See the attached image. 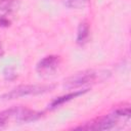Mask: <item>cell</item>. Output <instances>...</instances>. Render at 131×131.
<instances>
[{
  "instance_id": "6da1fadb",
  "label": "cell",
  "mask_w": 131,
  "mask_h": 131,
  "mask_svg": "<svg viewBox=\"0 0 131 131\" xmlns=\"http://www.w3.org/2000/svg\"><path fill=\"white\" fill-rule=\"evenodd\" d=\"M111 73L105 70H85L74 74L63 82V87L67 89H73L80 87L88 83H94L105 80Z\"/></svg>"
},
{
  "instance_id": "7a4b0ae2",
  "label": "cell",
  "mask_w": 131,
  "mask_h": 131,
  "mask_svg": "<svg viewBox=\"0 0 131 131\" xmlns=\"http://www.w3.org/2000/svg\"><path fill=\"white\" fill-rule=\"evenodd\" d=\"M55 87L54 84H34V85H19L9 92L3 94L1 96L2 99L9 100V99H15L23 96L28 95H38L42 93H46L48 91H51Z\"/></svg>"
},
{
  "instance_id": "3957f363",
  "label": "cell",
  "mask_w": 131,
  "mask_h": 131,
  "mask_svg": "<svg viewBox=\"0 0 131 131\" xmlns=\"http://www.w3.org/2000/svg\"><path fill=\"white\" fill-rule=\"evenodd\" d=\"M119 118L120 117H118L115 113L101 116L81 126H78L75 129L77 130H108V129L114 128L118 124Z\"/></svg>"
},
{
  "instance_id": "277c9868",
  "label": "cell",
  "mask_w": 131,
  "mask_h": 131,
  "mask_svg": "<svg viewBox=\"0 0 131 131\" xmlns=\"http://www.w3.org/2000/svg\"><path fill=\"white\" fill-rule=\"evenodd\" d=\"M8 119H13L18 122H32L40 119L43 115L42 112L33 111L25 106H13L5 111Z\"/></svg>"
},
{
  "instance_id": "5b68a950",
  "label": "cell",
  "mask_w": 131,
  "mask_h": 131,
  "mask_svg": "<svg viewBox=\"0 0 131 131\" xmlns=\"http://www.w3.org/2000/svg\"><path fill=\"white\" fill-rule=\"evenodd\" d=\"M60 61L61 60L58 55H47L37 63L36 71L41 76H51L58 69Z\"/></svg>"
},
{
  "instance_id": "8992f818",
  "label": "cell",
  "mask_w": 131,
  "mask_h": 131,
  "mask_svg": "<svg viewBox=\"0 0 131 131\" xmlns=\"http://www.w3.org/2000/svg\"><path fill=\"white\" fill-rule=\"evenodd\" d=\"M88 90H89V89L78 90V91L70 92V93H68V94H66V95H62V96L56 97V98H55V99H53V100L51 101V103L49 104V108H50V110L56 108V107H58L59 105L63 104L64 102H68V101H70V100H72V99H74V98H76V97H78V96H80V95H82V94L86 93Z\"/></svg>"
},
{
  "instance_id": "52a82bcc",
  "label": "cell",
  "mask_w": 131,
  "mask_h": 131,
  "mask_svg": "<svg viewBox=\"0 0 131 131\" xmlns=\"http://www.w3.org/2000/svg\"><path fill=\"white\" fill-rule=\"evenodd\" d=\"M89 33H90V27L88 21L83 20L79 24L78 27V31H77V38H76V42L79 45H84L88 38H89Z\"/></svg>"
},
{
  "instance_id": "ba28073f",
  "label": "cell",
  "mask_w": 131,
  "mask_h": 131,
  "mask_svg": "<svg viewBox=\"0 0 131 131\" xmlns=\"http://www.w3.org/2000/svg\"><path fill=\"white\" fill-rule=\"evenodd\" d=\"M19 0H0V11L11 13L19 8Z\"/></svg>"
},
{
  "instance_id": "9c48e42d",
  "label": "cell",
  "mask_w": 131,
  "mask_h": 131,
  "mask_svg": "<svg viewBox=\"0 0 131 131\" xmlns=\"http://www.w3.org/2000/svg\"><path fill=\"white\" fill-rule=\"evenodd\" d=\"M89 3V0H64V4L69 8L82 9Z\"/></svg>"
},
{
  "instance_id": "30bf717a",
  "label": "cell",
  "mask_w": 131,
  "mask_h": 131,
  "mask_svg": "<svg viewBox=\"0 0 131 131\" xmlns=\"http://www.w3.org/2000/svg\"><path fill=\"white\" fill-rule=\"evenodd\" d=\"M115 114L118 117H126L129 118L130 117V106L129 104H126L124 106H119L115 110Z\"/></svg>"
},
{
  "instance_id": "8fae6325",
  "label": "cell",
  "mask_w": 131,
  "mask_h": 131,
  "mask_svg": "<svg viewBox=\"0 0 131 131\" xmlns=\"http://www.w3.org/2000/svg\"><path fill=\"white\" fill-rule=\"evenodd\" d=\"M3 76L5 78V80L7 81H12L16 78V73L14 71V68L12 67H6L3 71Z\"/></svg>"
},
{
  "instance_id": "7c38bea8",
  "label": "cell",
  "mask_w": 131,
  "mask_h": 131,
  "mask_svg": "<svg viewBox=\"0 0 131 131\" xmlns=\"http://www.w3.org/2000/svg\"><path fill=\"white\" fill-rule=\"evenodd\" d=\"M10 26V20L6 17V16H4V15H1L0 16V27H9Z\"/></svg>"
},
{
  "instance_id": "4fadbf2b",
  "label": "cell",
  "mask_w": 131,
  "mask_h": 131,
  "mask_svg": "<svg viewBox=\"0 0 131 131\" xmlns=\"http://www.w3.org/2000/svg\"><path fill=\"white\" fill-rule=\"evenodd\" d=\"M7 120H9V119H8V116H7L6 112L4 111V112L0 113V127L3 126V125L7 122Z\"/></svg>"
},
{
  "instance_id": "5bb4252c",
  "label": "cell",
  "mask_w": 131,
  "mask_h": 131,
  "mask_svg": "<svg viewBox=\"0 0 131 131\" xmlns=\"http://www.w3.org/2000/svg\"><path fill=\"white\" fill-rule=\"evenodd\" d=\"M4 54V49H3V46H2V43L0 41V57H2Z\"/></svg>"
}]
</instances>
